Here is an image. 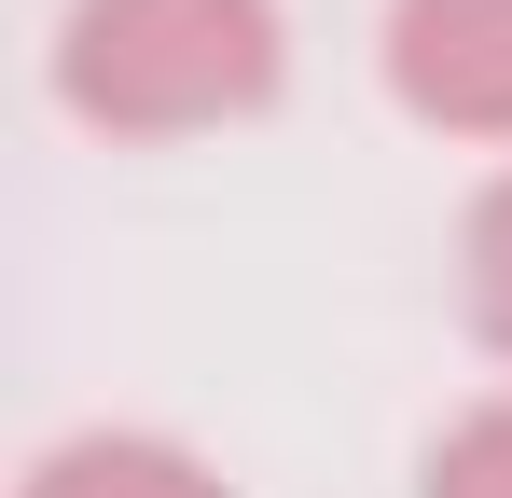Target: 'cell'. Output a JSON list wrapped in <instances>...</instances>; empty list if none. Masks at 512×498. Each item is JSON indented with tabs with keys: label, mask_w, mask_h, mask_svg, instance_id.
Here are the masks:
<instances>
[{
	"label": "cell",
	"mask_w": 512,
	"mask_h": 498,
	"mask_svg": "<svg viewBox=\"0 0 512 498\" xmlns=\"http://www.w3.org/2000/svg\"><path fill=\"white\" fill-rule=\"evenodd\" d=\"M291 70L277 0H70L56 28V97L97 139H208L250 125Z\"/></svg>",
	"instance_id": "cell-1"
},
{
	"label": "cell",
	"mask_w": 512,
	"mask_h": 498,
	"mask_svg": "<svg viewBox=\"0 0 512 498\" xmlns=\"http://www.w3.org/2000/svg\"><path fill=\"white\" fill-rule=\"evenodd\" d=\"M388 97L443 139H512V0H388Z\"/></svg>",
	"instance_id": "cell-2"
},
{
	"label": "cell",
	"mask_w": 512,
	"mask_h": 498,
	"mask_svg": "<svg viewBox=\"0 0 512 498\" xmlns=\"http://www.w3.org/2000/svg\"><path fill=\"white\" fill-rule=\"evenodd\" d=\"M14 498H236V485L194 443H167V429H70V443L28 457Z\"/></svg>",
	"instance_id": "cell-3"
},
{
	"label": "cell",
	"mask_w": 512,
	"mask_h": 498,
	"mask_svg": "<svg viewBox=\"0 0 512 498\" xmlns=\"http://www.w3.org/2000/svg\"><path fill=\"white\" fill-rule=\"evenodd\" d=\"M457 305H471V332L512 360V166L471 194V222H457Z\"/></svg>",
	"instance_id": "cell-4"
},
{
	"label": "cell",
	"mask_w": 512,
	"mask_h": 498,
	"mask_svg": "<svg viewBox=\"0 0 512 498\" xmlns=\"http://www.w3.org/2000/svg\"><path fill=\"white\" fill-rule=\"evenodd\" d=\"M429 498H512V402H471L429 443Z\"/></svg>",
	"instance_id": "cell-5"
}]
</instances>
